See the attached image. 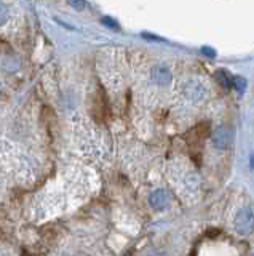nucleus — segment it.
Masks as SVG:
<instances>
[{
  "label": "nucleus",
  "instance_id": "20e7f679",
  "mask_svg": "<svg viewBox=\"0 0 254 256\" xmlns=\"http://www.w3.org/2000/svg\"><path fill=\"white\" fill-rule=\"evenodd\" d=\"M211 141H213V146L219 149V150H226L232 146L234 142V133L229 130L226 126H218L216 130L213 132L211 134Z\"/></svg>",
  "mask_w": 254,
  "mask_h": 256
},
{
  "label": "nucleus",
  "instance_id": "9d476101",
  "mask_svg": "<svg viewBox=\"0 0 254 256\" xmlns=\"http://www.w3.org/2000/svg\"><path fill=\"white\" fill-rule=\"evenodd\" d=\"M67 4L70 6H74L75 10H83V8H85V2H83V0H67Z\"/></svg>",
  "mask_w": 254,
  "mask_h": 256
},
{
  "label": "nucleus",
  "instance_id": "f257e3e1",
  "mask_svg": "<svg viewBox=\"0 0 254 256\" xmlns=\"http://www.w3.org/2000/svg\"><path fill=\"white\" fill-rule=\"evenodd\" d=\"M234 229L240 236H250L254 230V213L251 208H242V210H238L234 220Z\"/></svg>",
  "mask_w": 254,
  "mask_h": 256
},
{
  "label": "nucleus",
  "instance_id": "f03ea898",
  "mask_svg": "<svg viewBox=\"0 0 254 256\" xmlns=\"http://www.w3.org/2000/svg\"><path fill=\"white\" fill-rule=\"evenodd\" d=\"M182 94L189 102L200 104L206 98V88L198 80H189V82L182 85Z\"/></svg>",
  "mask_w": 254,
  "mask_h": 256
},
{
  "label": "nucleus",
  "instance_id": "1a4fd4ad",
  "mask_svg": "<svg viewBox=\"0 0 254 256\" xmlns=\"http://www.w3.org/2000/svg\"><path fill=\"white\" fill-rule=\"evenodd\" d=\"M8 20V6H6L3 2H0V26Z\"/></svg>",
  "mask_w": 254,
  "mask_h": 256
},
{
  "label": "nucleus",
  "instance_id": "7ed1b4c3",
  "mask_svg": "<svg viewBox=\"0 0 254 256\" xmlns=\"http://www.w3.org/2000/svg\"><path fill=\"white\" fill-rule=\"evenodd\" d=\"M93 117L96 122H106L109 117V101H107V94L104 92V88L99 86L96 96H94L93 101Z\"/></svg>",
  "mask_w": 254,
  "mask_h": 256
},
{
  "label": "nucleus",
  "instance_id": "9b49d317",
  "mask_svg": "<svg viewBox=\"0 0 254 256\" xmlns=\"http://www.w3.org/2000/svg\"><path fill=\"white\" fill-rule=\"evenodd\" d=\"M203 52H205V54H208V56H213V58H214V56H216V52H214V50H211V48H203Z\"/></svg>",
  "mask_w": 254,
  "mask_h": 256
},
{
  "label": "nucleus",
  "instance_id": "423d86ee",
  "mask_svg": "<svg viewBox=\"0 0 254 256\" xmlns=\"http://www.w3.org/2000/svg\"><path fill=\"white\" fill-rule=\"evenodd\" d=\"M152 76H154V80L157 84L160 85H168L171 82V72L166 69V68H155L152 70Z\"/></svg>",
  "mask_w": 254,
  "mask_h": 256
},
{
  "label": "nucleus",
  "instance_id": "39448f33",
  "mask_svg": "<svg viewBox=\"0 0 254 256\" xmlns=\"http://www.w3.org/2000/svg\"><path fill=\"white\" fill-rule=\"evenodd\" d=\"M149 202L155 208V210H163V208H166L170 204V196H168V192L158 189V190H155V192L150 194Z\"/></svg>",
  "mask_w": 254,
  "mask_h": 256
},
{
  "label": "nucleus",
  "instance_id": "6e6552de",
  "mask_svg": "<svg viewBox=\"0 0 254 256\" xmlns=\"http://www.w3.org/2000/svg\"><path fill=\"white\" fill-rule=\"evenodd\" d=\"M234 86H235V90L238 92V93H245V90H246V78H243V77H234Z\"/></svg>",
  "mask_w": 254,
  "mask_h": 256
},
{
  "label": "nucleus",
  "instance_id": "f8f14e48",
  "mask_svg": "<svg viewBox=\"0 0 254 256\" xmlns=\"http://www.w3.org/2000/svg\"><path fill=\"white\" fill-rule=\"evenodd\" d=\"M102 22H107L109 24V26H112V28H117V24L112 21V20H109V18H104V20H102Z\"/></svg>",
  "mask_w": 254,
  "mask_h": 256
},
{
  "label": "nucleus",
  "instance_id": "0eeeda50",
  "mask_svg": "<svg viewBox=\"0 0 254 256\" xmlns=\"http://www.w3.org/2000/svg\"><path fill=\"white\" fill-rule=\"evenodd\" d=\"M214 78H216V82L222 86V88H224V90H230V88H232L234 86V78H230V76L227 74V72L226 70H216V72H214Z\"/></svg>",
  "mask_w": 254,
  "mask_h": 256
}]
</instances>
